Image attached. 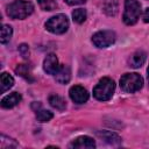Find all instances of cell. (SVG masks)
Here are the masks:
<instances>
[{"instance_id": "26", "label": "cell", "mask_w": 149, "mask_h": 149, "mask_svg": "<svg viewBox=\"0 0 149 149\" xmlns=\"http://www.w3.org/2000/svg\"><path fill=\"white\" fill-rule=\"evenodd\" d=\"M147 72H148V83H149V66H148V70H147Z\"/></svg>"}, {"instance_id": "19", "label": "cell", "mask_w": 149, "mask_h": 149, "mask_svg": "<svg viewBox=\"0 0 149 149\" xmlns=\"http://www.w3.org/2000/svg\"><path fill=\"white\" fill-rule=\"evenodd\" d=\"M12 34H13V29H12V27L8 26V24H3L2 28H1V37H0V42H1L2 44L7 43V42L10 40Z\"/></svg>"}, {"instance_id": "20", "label": "cell", "mask_w": 149, "mask_h": 149, "mask_svg": "<svg viewBox=\"0 0 149 149\" xmlns=\"http://www.w3.org/2000/svg\"><path fill=\"white\" fill-rule=\"evenodd\" d=\"M72 19L76 23H83L86 20V10L84 8H77L72 12Z\"/></svg>"}, {"instance_id": "16", "label": "cell", "mask_w": 149, "mask_h": 149, "mask_svg": "<svg viewBox=\"0 0 149 149\" xmlns=\"http://www.w3.org/2000/svg\"><path fill=\"white\" fill-rule=\"evenodd\" d=\"M49 104H50L54 108H56V109H58V111H64V109L66 108V102H65V100H64L61 95H58V94H51V95L49 97Z\"/></svg>"}, {"instance_id": "12", "label": "cell", "mask_w": 149, "mask_h": 149, "mask_svg": "<svg viewBox=\"0 0 149 149\" xmlns=\"http://www.w3.org/2000/svg\"><path fill=\"white\" fill-rule=\"evenodd\" d=\"M71 148H94L95 142L90 136H79L76 140H73L70 144Z\"/></svg>"}, {"instance_id": "21", "label": "cell", "mask_w": 149, "mask_h": 149, "mask_svg": "<svg viewBox=\"0 0 149 149\" xmlns=\"http://www.w3.org/2000/svg\"><path fill=\"white\" fill-rule=\"evenodd\" d=\"M19 144L13 140V139H9L7 136H5L3 134L1 135V143H0V147L1 149H8V148H16Z\"/></svg>"}, {"instance_id": "1", "label": "cell", "mask_w": 149, "mask_h": 149, "mask_svg": "<svg viewBox=\"0 0 149 149\" xmlns=\"http://www.w3.org/2000/svg\"><path fill=\"white\" fill-rule=\"evenodd\" d=\"M34 10V6L30 1L15 0L7 6V15L14 20H22L29 16Z\"/></svg>"}, {"instance_id": "2", "label": "cell", "mask_w": 149, "mask_h": 149, "mask_svg": "<svg viewBox=\"0 0 149 149\" xmlns=\"http://www.w3.org/2000/svg\"><path fill=\"white\" fill-rule=\"evenodd\" d=\"M114 90H115V84H114L113 79H111L108 77H104L94 86V88H93V97L97 100L107 101V100H109L113 97Z\"/></svg>"}, {"instance_id": "7", "label": "cell", "mask_w": 149, "mask_h": 149, "mask_svg": "<svg viewBox=\"0 0 149 149\" xmlns=\"http://www.w3.org/2000/svg\"><path fill=\"white\" fill-rule=\"evenodd\" d=\"M70 98L76 104H84L88 100V92L80 85H74L69 91Z\"/></svg>"}, {"instance_id": "6", "label": "cell", "mask_w": 149, "mask_h": 149, "mask_svg": "<svg viewBox=\"0 0 149 149\" xmlns=\"http://www.w3.org/2000/svg\"><path fill=\"white\" fill-rule=\"evenodd\" d=\"M115 42V33L112 30H100L93 34L92 43L97 48H107Z\"/></svg>"}, {"instance_id": "14", "label": "cell", "mask_w": 149, "mask_h": 149, "mask_svg": "<svg viewBox=\"0 0 149 149\" xmlns=\"http://www.w3.org/2000/svg\"><path fill=\"white\" fill-rule=\"evenodd\" d=\"M56 81H58L59 84H68L71 79V70L68 65H61L58 71L55 74Z\"/></svg>"}, {"instance_id": "8", "label": "cell", "mask_w": 149, "mask_h": 149, "mask_svg": "<svg viewBox=\"0 0 149 149\" xmlns=\"http://www.w3.org/2000/svg\"><path fill=\"white\" fill-rule=\"evenodd\" d=\"M59 63H58V58L55 54H49L43 62V69L47 73L49 74H56V72L59 69Z\"/></svg>"}, {"instance_id": "13", "label": "cell", "mask_w": 149, "mask_h": 149, "mask_svg": "<svg viewBox=\"0 0 149 149\" xmlns=\"http://www.w3.org/2000/svg\"><path fill=\"white\" fill-rule=\"evenodd\" d=\"M146 58H147L146 52L142 51V50H137V51H135V52L130 56V58L128 59L129 66L137 69V68H140V66H142V65L144 64Z\"/></svg>"}, {"instance_id": "25", "label": "cell", "mask_w": 149, "mask_h": 149, "mask_svg": "<svg viewBox=\"0 0 149 149\" xmlns=\"http://www.w3.org/2000/svg\"><path fill=\"white\" fill-rule=\"evenodd\" d=\"M142 17H143V21H144L146 23H149V7L144 9V12H143V15H142Z\"/></svg>"}, {"instance_id": "10", "label": "cell", "mask_w": 149, "mask_h": 149, "mask_svg": "<svg viewBox=\"0 0 149 149\" xmlns=\"http://www.w3.org/2000/svg\"><path fill=\"white\" fill-rule=\"evenodd\" d=\"M101 140H104L105 142H107L108 144H112V146H120L122 140L121 137L113 133V132H108V130H102V132H97L95 133Z\"/></svg>"}, {"instance_id": "5", "label": "cell", "mask_w": 149, "mask_h": 149, "mask_svg": "<svg viewBox=\"0 0 149 149\" xmlns=\"http://www.w3.org/2000/svg\"><path fill=\"white\" fill-rule=\"evenodd\" d=\"M45 28L52 34H64L69 28V20L64 14H57L45 22Z\"/></svg>"}, {"instance_id": "3", "label": "cell", "mask_w": 149, "mask_h": 149, "mask_svg": "<svg viewBox=\"0 0 149 149\" xmlns=\"http://www.w3.org/2000/svg\"><path fill=\"white\" fill-rule=\"evenodd\" d=\"M143 86V78L139 73H125L120 78V87L126 93H134Z\"/></svg>"}, {"instance_id": "23", "label": "cell", "mask_w": 149, "mask_h": 149, "mask_svg": "<svg viewBox=\"0 0 149 149\" xmlns=\"http://www.w3.org/2000/svg\"><path fill=\"white\" fill-rule=\"evenodd\" d=\"M19 52L23 58H28L29 57V48L26 43H22L19 45Z\"/></svg>"}, {"instance_id": "9", "label": "cell", "mask_w": 149, "mask_h": 149, "mask_svg": "<svg viewBox=\"0 0 149 149\" xmlns=\"http://www.w3.org/2000/svg\"><path fill=\"white\" fill-rule=\"evenodd\" d=\"M31 107H33V109L35 111L37 121H40V122H48V121L51 120L52 116H54L50 111H47V109H44V108L42 107L41 102H36V101H35V102L31 104Z\"/></svg>"}, {"instance_id": "18", "label": "cell", "mask_w": 149, "mask_h": 149, "mask_svg": "<svg viewBox=\"0 0 149 149\" xmlns=\"http://www.w3.org/2000/svg\"><path fill=\"white\" fill-rule=\"evenodd\" d=\"M0 85H1V93H3L14 85V78L7 72H2L0 77Z\"/></svg>"}, {"instance_id": "4", "label": "cell", "mask_w": 149, "mask_h": 149, "mask_svg": "<svg viewBox=\"0 0 149 149\" xmlns=\"http://www.w3.org/2000/svg\"><path fill=\"white\" fill-rule=\"evenodd\" d=\"M141 15V5L136 0H126L125 1V12L122 20L127 26L135 24Z\"/></svg>"}, {"instance_id": "11", "label": "cell", "mask_w": 149, "mask_h": 149, "mask_svg": "<svg viewBox=\"0 0 149 149\" xmlns=\"http://www.w3.org/2000/svg\"><path fill=\"white\" fill-rule=\"evenodd\" d=\"M22 97L20 93L17 92H13V93H9L8 95L3 97L2 100H1V107L2 108H13L14 106H16L20 101H21Z\"/></svg>"}, {"instance_id": "24", "label": "cell", "mask_w": 149, "mask_h": 149, "mask_svg": "<svg viewBox=\"0 0 149 149\" xmlns=\"http://www.w3.org/2000/svg\"><path fill=\"white\" fill-rule=\"evenodd\" d=\"M68 5L70 6H73V5H80V3H84L86 2V0H64Z\"/></svg>"}, {"instance_id": "22", "label": "cell", "mask_w": 149, "mask_h": 149, "mask_svg": "<svg viewBox=\"0 0 149 149\" xmlns=\"http://www.w3.org/2000/svg\"><path fill=\"white\" fill-rule=\"evenodd\" d=\"M40 7L43 10H54L57 7V3L55 0H37Z\"/></svg>"}, {"instance_id": "15", "label": "cell", "mask_w": 149, "mask_h": 149, "mask_svg": "<svg viewBox=\"0 0 149 149\" xmlns=\"http://www.w3.org/2000/svg\"><path fill=\"white\" fill-rule=\"evenodd\" d=\"M102 9L105 14L108 16H115L118 13V2L116 0H104L102 2Z\"/></svg>"}, {"instance_id": "17", "label": "cell", "mask_w": 149, "mask_h": 149, "mask_svg": "<svg viewBox=\"0 0 149 149\" xmlns=\"http://www.w3.org/2000/svg\"><path fill=\"white\" fill-rule=\"evenodd\" d=\"M15 72L23 77L24 79L29 80V81H33L34 78H33V74H31V70H30V66L28 64H19L16 68H15Z\"/></svg>"}]
</instances>
